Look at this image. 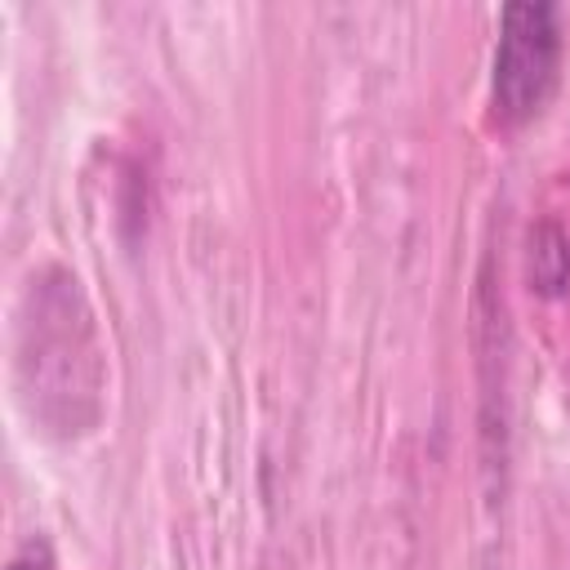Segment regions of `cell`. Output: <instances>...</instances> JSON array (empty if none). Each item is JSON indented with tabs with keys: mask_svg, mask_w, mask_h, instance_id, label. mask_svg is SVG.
Listing matches in <instances>:
<instances>
[{
	"mask_svg": "<svg viewBox=\"0 0 570 570\" xmlns=\"http://www.w3.org/2000/svg\"><path fill=\"white\" fill-rule=\"evenodd\" d=\"M557 53H561V36L552 4L521 0L503 9L499 45H494V111L508 125L530 120L543 107L557 80Z\"/></svg>",
	"mask_w": 570,
	"mask_h": 570,
	"instance_id": "1",
	"label": "cell"
},
{
	"mask_svg": "<svg viewBox=\"0 0 570 570\" xmlns=\"http://www.w3.org/2000/svg\"><path fill=\"white\" fill-rule=\"evenodd\" d=\"M525 267H530V285L539 294H561L570 285V240L557 223H539L530 232Z\"/></svg>",
	"mask_w": 570,
	"mask_h": 570,
	"instance_id": "2",
	"label": "cell"
},
{
	"mask_svg": "<svg viewBox=\"0 0 570 570\" xmlns=\"http://www.w3.org/2000/svg\"><path fill=\"white\" fill-rule=\"evenodd\" d=\"M9 570H45L40 561H27V557H18V561H9Z\"/></svg>",
	"mask_w": 570,
	"mask_h": 570,
	"instance_id": "3",
	"label": "cell"
}]
</instances>
